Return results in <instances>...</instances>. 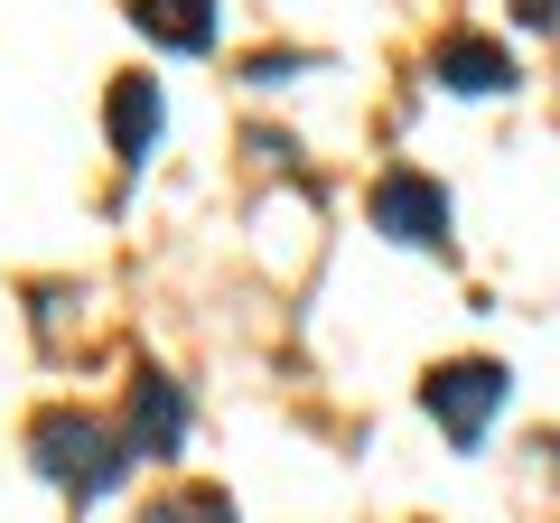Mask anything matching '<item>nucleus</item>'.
<instances>
[{
    "label": "nucleus",
    "mask_w": 560,
    "mask_h": 523,
    "mask_svg": "<svg viewBox=\"0 0 560 523\" xmlns=\"http://www.w3.org/2000/svg\"><path fill=\"white\" fill-rule=\"evenodd\" d=\"M374 224H383L393 243H440V234H448V197L420 178V168H393V178L374 187Z\"/></svg>",
    "instance_id": "obj_2"
},
{
    "label": "nucleus",
    "mask_w": 560,
    "mask_h": 523,
    "mask_svg": "<svg viewBox=\"0 0 560 523\" xmlns=\"http://www.w3.org/2000/svg\"><path fill=\"white\" fill-rule=\"evenodd\" d=\"M514 10H523L533 28H560V0H514Z\"/></svg>",
    "instance_id": "obj_6"
},
{
    "label": "nucleus",
    "mask_w": 560,
    "mask_h": 523,
    "mask_svg": "<svg viewBox=\"0 0 560 523\" xmlns=\"http://www.w3.org/2000/svg\"><path fill=\"white\" fill-rule=\"evenodd\" d=\"M113 131H121V150H131V160L160 141V94H150L140 75H121V94H113Z\"/></svg>",
    "instance_id": "obj_5"
},
{
    "label": "nucleus",
    "mask_w": 560,
    "mask_h": 523,
    "mask_svg": "<svg viewBox=\"0 0 560 523\" xmlns=\"http://www.w3.org/2000/svg\"><path fill=\"white\" fill-rule=\"evenodd\" d=\"M131 20H140V28H160L168 47H206V38H215L206 0H131Z\"/></svg>",
    "instance_id": "obj_4"
},
{
    "label": "nucleus",
    "mask_w": 560,
    "mask_h": 523,
    "mask_svg": "<svg viewBox=\"0 0 560 523\" xmlns=\"http://www.w3.org/2000/svg\"><path fill=\"white\" fill-rule=\"evenodd\" d=\"M440 75L458 84V94H504V84H514V57H504L495 38H477V28H458V38H440Z\"/></svg>",
    "instance_id": "obj_3"
},
{
    "label": "nucleus",
    "mask_w": 560,
    "mask_h": 523,
    "mask_svg": "<svg viewBox=\"0 0 560 523\" xmlns=\"http://www.w3.org/2000/svg\"><path fill=\"white\" fill-rule=\"evenodd\" d=\"M495 411H504V364L467 356V364H440V374H430V421H440L458 449H477Z\"/></svg>",
    "instance_id": "obj_1"
}]
</instances>
